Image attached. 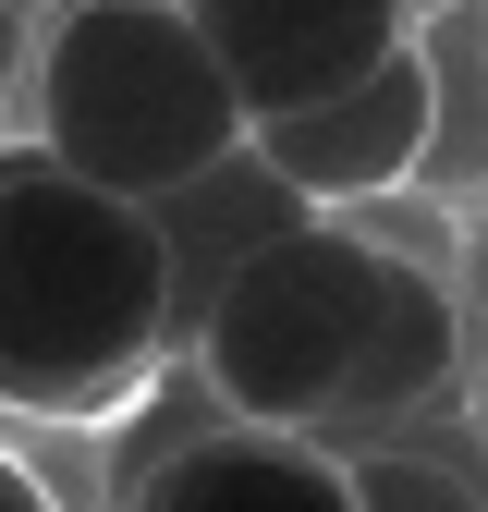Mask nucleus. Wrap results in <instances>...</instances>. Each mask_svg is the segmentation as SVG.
Listing matches in <instances>:
<instances>
[{
  "label": "nucleus",
  "mask_w": 488,
  "mask_h": 512,
  "mask_svg": "<svg viewBox=\"0 0 488 512\" xmlns=\"http://www.w3.org/2000/svg\"><path fill=\"white\" fill-rule=\"evenodd\" d=\"M354 464V500L366 512H488L452 464H427V452H342Z\"/></svg>",
  "instance_id": "nucleus-9"
},
{
  "label": "nucleus",
  "mask_w": 488,
  "mask_h": 512,
  "mask_svg": "<svg viewBox=\"0 0 488 512\" xmlns=\"http://www.w3.org/2000/svg\"><path fill=\"white\" fill-rule=\"evenodd\" d=\"M427 61V159H415V196H488V0H440L415 25Z\"/></svg>",
  "instance_id": "nucleus-8"
},
{
  "label": "nucleus",
  "mask_w": 488,
  "mask_h": 512,
  "mask_svg": "<svg viewBox=\"0 0 488 512\" xmlns=\"http://www.w3.org/2000/svg\"><path fill=\"white\" fill-rule=\"evenodd\" d=\"M159 342V232L98 196L49 147H0V403L49 427H98L147 403Z\"/></svg>",
  "instance_id": "nucleus-1"
},
{
  "label": "nucleus",
  "mask_w": 488,
  "mask_h": 512,
  "mask_svg": "<svg viewBox=\"0 0 488 512\" xmlns=\"http://www.w3.org/2000/svg\"><path fill=\"white\" fill-rule=\"evenodd\" d=\"M25 49H37V0H0V110L25 98Z\"/></svg>",
  "instance_id": "nucleus-10"
},
{
  "label": "nucleus",
  "mask_w": 488,
  "mask_h": 512,
  "mask_svg": "<svg viewBox=\"0 0 488 512\" xmlns=\"http://www.w3.org/2000/svg\"><path fill=\"white\" fill-rule=\"evenodd\" d=\"M257 147L281 183L318 220H342V208H379V196H415V159H427V61L403 49V61H379L366 86H342V98H318V110H293V122H257Z\"/></svg>",
  "instance_id": "nucleus-6"
},
{
  "label": "nucleus",
  "mask_w": 488,
  "mask_h": 512,
  "mask_svg": "<svg viewBox=\"0 0 488 512\" xmlns=\"http://www.w3.org/2000/svg\"><path fill=\"white\" fill-rule=\"evenodd\" d=\"M305 220H318V208H305L257 147H232L220 171H196V183H171V196H147V232H159V342H171V366L196 354L208 305L257 269L281 232H305Z\"/></svg>",
  "instance_id": "nucleus-5"
},
{
  "label": "nucleus",
  "mask_w": 488,
  "mask_h": 512,
  "mask_svg": "<svg viewBox=\"0 0 488 512\" xmlns=\"http://www.w3.org/2000/svg\"><path fill=\"white\" fill-rule=\"evenodd\" d=\"M403 13H415V25H427V13H440V0H403Z\"/></svg>",
  "instance_id": "nucleus-12"
},
{
  "label": "nucleus",
  "mask_w": 488,
  "mask_h": 512,
  "mask_svg": "<svg viewBox=\"0 0 488 512\" xmlns=\"http://www.w3.org/2000/svg\"><path fill=\"white\" fill-rule=\"evenodd\" d=\"M25 122H37L25 147H49L122 208H147L244 147V110L208 37L183 25V0H37Z\"/></svg>",
  "instance_id": "nucleus-2"
},
{
  "label": "nucleus",
  "mask_w": 488,
  "mask_h": 512,
  "mask_svg": "<svg viewBox=\"0 0 488 512\" xmlns=\"http://www.w3.org/2000/svg\"><path fill=\"white\" fill-rule=\"evenodd\" d=\"M122 512H366L354 464L293 427H208L122 488Z\"/></svg>",
  "instance_id": "nucleus-7"
},
{
  "label": "nucleus",
  "mask_w": 488,
  "mask_h": 512,
  "mask_svg": "<svg viewBox=\"0 0 488 512\" xmlns=\"http://www.w3.org/2000/svg\"><path fill=\"white\" fill-rule=\"evenodd\" d=\"M379 305H391V256L354 244L342 220H305L281 232L257 269H244L208 330H196V391L232 415V427H293L318 439L342 427L354 378H366V342H379Z\"/></svg>",
  "instance_id": "nucleus-3"
},
{
  "label": "nucleus",
  "mask_w": 488,
  "mask_h": 512,
  "mask_svg": "<svg viewBox=\"0 0 488 512\" xmlns=\"http://www.w3.org/2000/svg\"><path fill=\"white\" fill-rule=\"evenodd\" d=\"M0 512H61V500H49V488H37V476L13 464V452H0Z\"/></svg>",
  "instance_id": "nucleus-11"
},
{
  "label": "nucleus",
  "mask_w": 488,
  "mask_h": 512,
  "mask_svg": "<svg viewBox=\"0 0 488 512\" xmlns=\"http://www.w3.org/2000/svg\"><path fill=\"white\" fill-rule=\"evenodd\" d=\"M183 25L208 37L220 86L244 110V135L318 110L342 86H366L379 61L415 49V13H403V0H183Z\"/></svg>",
  "instance_id": "nucleus-4"
}]
</instances>
